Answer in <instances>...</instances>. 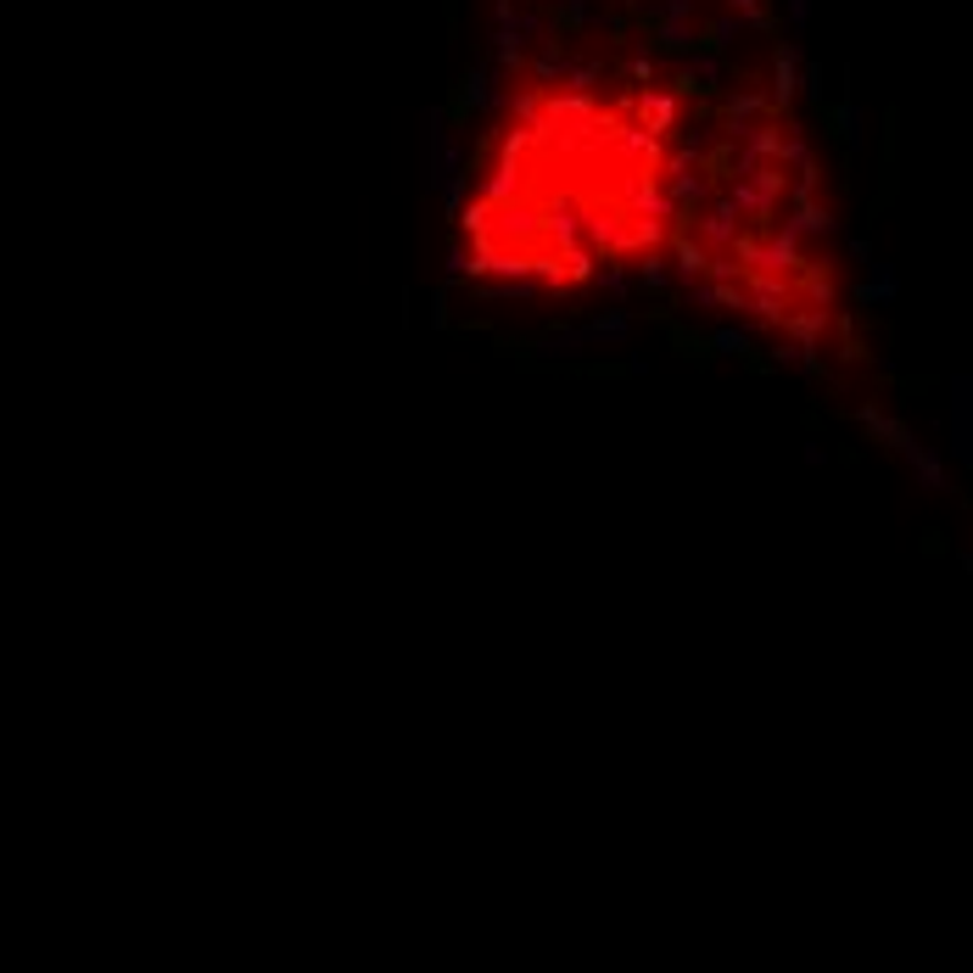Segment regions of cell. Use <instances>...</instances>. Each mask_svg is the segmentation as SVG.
<instances>
[{
  "instance_id": "1",
  "label": "cell",
  "mask_w": 973,
  "mask_h": 973,
  "mask_svg": "<svg viewBox=\"0 0 973 973\" xmlns=\"http://www.w3.org/2000/svg\"><path fill=\"white\" fill-rule=\"evenodd\" d=\"M744 62L722 84L660 51L549 40L509 67L459 202L465 275L509 292H582L677 263L699 157Z\"/></svg>"
}]
</instances>
